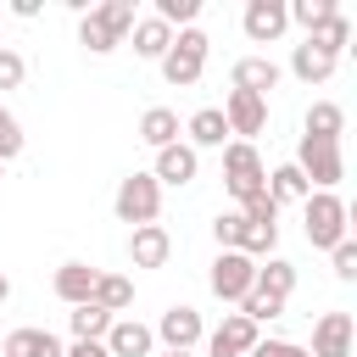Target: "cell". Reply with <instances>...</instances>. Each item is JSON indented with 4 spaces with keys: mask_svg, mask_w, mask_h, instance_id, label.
<instances>
[{
    "mask_svg": "<svg viewBox=\"0 0 357 357\" xmlns=\"http://www.w3.org/2000/svg\"><path fill=\"white\" fill-rule=\"evenodd\" d=\"M128 28H134V0H100L78 17V45L89 56H112L128 39Z\"/></svg>",
    "mask_w": 357,
    "mask_h": 357,
    "instance_id": "6da1fadb",
    "label": "cell"
},
{
    "mask_svg": "<svg viewBox=\"0 0 357 357\" xmlns=\"http://www.w3.org/2000/svg\"><path fill=\"white\" fill-rule=\"evenodd\" d=\"M346 201L335 195V190H312L307 201H301V229H307V245H318V251H335L340 240H346Z\"/></svg>",
    "mask_w": 357,
    "mask_h": 357,
    "instance_id": "7a4b0ae2",
    "label": "cell"
},
{
    "mask_svg": "<svg viewBox=\"0 0 357 357\" xmlns=\"http://www.w3.org/2000/svg\"><path fill=\"white\" fill-rule=\"evenodd\" d=\"M206 50H212V39H206L201 28H178L173 45H167V56H162L156 67H162V78H167L173 89H190V84H201V73H206Z\"/></svg>",
    "mask_w": 357,
    "mask_h": 357,
    "instance_id": "3957f363",
    "label": "cell"
},
{
    "mask_svg": "<svg viewBox=\"0 0 357 357\" xmlns=\"http://www.w3.org/2000/svg\"><path fill=\"white\" fill-rule=\"evenodd\" d=\"M112 212H117V223H128V229L156 223V218H162V184H156L151 173H128V178H117Z\"/></svg>",
    "mask_w": 357,
    "mask_h": 357,
    "instance_id": "277c9868",
    "label": "cell"
},
{
    "mask_svg": "<svg viewBox=\"0 0 357 357\" xmlns=\"http://www.w3.org/2000/svg\"><path fill=\"white\" fill-rule=\"evenodd\" d=\"M223 184H229L234 201H251V195L268 190V162L257 156V145H245V139L223 145Z\"/></svg>",
    "mask_w": 357,
    "mask_h": 357,
    "instance_id": "5b68a950",
    "label": "cell"
},
{
    "mask_svg": "<svg viewBox=\"0 0 357 357\" xmlns=\"http://www.w3.org/2000/svg\"><path fill=\"white\" fill-rule=\"evenodd\" d=\"M296 167H301V178H307L312 190H335V184L346 178V156H340L335 139H307V134H301V145H296Z\"/></svg>",
    "mask_w": 357,
    "mask_h": 357,
    "instance_id": "8992f818",
    "label": "cell"
},
{
    "mask_svg": "<svg viewBox=\"0 0 357 357\" xmlns=\"http://www.w3.org/2000/svg\"><path fill=\"white\" fill-rule=\"evenodd\" d=\"M206 284H212L218 301H234V307H240V301L251 296V284H257V262L240 257V251H218L212 268H206Z\"/></svg>",
    "mask_w": 357,
    "mask_h": 357,
    "instance_id": "52a82bcc",
    "label": "cell"
},
{
    "mask_svg": "<svg viewBox=\"0 0 357 357\" xmlns=\"http://www.w3.org/2000/svg\"><path fill=\"white\" fill-rule=\"evenodd\" d=\"M167 351H195L201 340H206V324H201V312L190 307V301H173L162 318H156V329H151Z\"/></svg>",
    "mask_w": 357,
    "mask_h": 357,
    "instance_id": "ba28073f",
    "label": "cell"
},
{
    "mask_svg": "<svg viewBox=\"0 0 357 357\" xmlns=\"http://www.w3.org/2000/svg\"><path fill=\"white\" fill-rule=\"evenodd\" d=\"M351 340H357L351 312H318V318H312V346H307V357H351Z\"/></svg>",
    "mask_w": 357,
    "mask_h": 357,
    "instance_id": "9c48e42d",
    "label": "cell"
},
{
    "mask_svg": "<svg viewBox=\"0 0 357 357\" xmlns=\"http://www.w3.org/2000/svg\"><path fill=\"white\" fill-rule=\"evenodd\" d=\"M218 112H223V123H229V134H240L245 145H251V139H257V134L268 128V100H262V95H245V89H229V100H223Z\"/></svg>",
    "mask_w": 357,
    "mask_h": 357,
    "instance_id": "30bf717a",
    "label": "cell"
},
{
    "mask_svg": "<svg viewBox=\"0 0 357 357\" xmlns=\"http://www.w3.org/2000/svg\"><path fill=\"white\" fill-rule=\"evenodd\" d=\"M240 28H245V39H251V45H273V39H284L290 11H284V0H245Z\"/></svg>",
    "mask_w": 357,
    "mask_h": 357,
    "instance_id": "8fae6325",
    "label": "cell"
},
{
    "mask_svg": "<svg viewBox=\"0 0 357 357\" xmlns=\"http://www.w3.org/2000/svg\"><path fill=\"white\" fill-rule=\"evenodd\" d=\"M262 340V329L251 324V318H240V312H229L212 335H206V357H245L251 346Z\"/></svg>",
    "mask_w": 357,
    "mask_h": 357,
    "instance_id": "7c38bea8",
    "label": "cell"
},
{
    "mask_svg": "<svg viewBox=\"0 0 357 357\" xmlns=\"http://www.w3.org/2000/svg\"><path fill=\"white\" fill-rule=\"evenodd\" d=\"M195 173H201V156H195L184 139H173V145H162V151H156V167H151V178H156V184L184 190V184H195Z\"/></svg>",
    "mask_w": 357,
    "mask_h": 357,
    "instance_id": "4fadbf2b",
    "label": "cell"
},
{
    "mask_svg": "<svg viewBox=\"0 0 357 357\" xmlns=\"http://www.w3.org/2000/svg\"><path fill=\"white\" fill-rule=\"evenodd\" d=\"M100 346H106V357H151L156 351V335L139 318H112V329H106Z\"/></svg>",
    "mask_w": 357,
    "mask_h": 357,
    "instance_id": "5bb4252c",
    "label": "cell"
},
{
    "mask_svg": "<svg viewBox=\"0 0 357 357\" xmlns=\"http://www.w3.org/2000/svg\"><path fill=\"white\" fill-rule=\"evenodd\" d=\"M173 257V234L162 223H145V229H128V262L134 268H167Z\"/></svg>",
    "mask_w": 357,
    "mask_h": 357,
    "instance_id": "9a60e30c",
    "label": "cell"
},
{
    "mask_svg": "<svg viewBox=\"0 0 357 357\" xmlns=\"http://www.w3.org/2000/svg\"><path fill=\"white\" fill-rule=\"evenodd\" d=\"M229 78H234V89H245V95H262V100H268V89H279L284 67H279V61H268V56H240Z\"/></svg>",
    "mask_w": 357,
    "mask_h": 357,
    "instance_id": "2e32d148",
    "label": "cell"
},
{
    "mask_svg": "<svg viewBox=\"0 0 357 357\" xmlns=\"http://www.w3.org/2000/svg\"><path fill=\"white\" fill-rule=\"evenodd\" d=\"M184 134H190L184 145H190L195 156H201V151H223V145H229V123H223V112H218V106H201V112L184 123Z\"/></svg>",
    "mask_w": 357,
    "mask_h": 357,
    "instance_id": "e0dca14e",
    "label": "cell"
},
{
    "mask_svg": "<svg viewBox=\"0 0 357 357\" xmlns=\"http://www.w3.org/2000/svg\"><path fill=\"white\" fill-rule=\"evenodd\" d=\"M95 279H100V268H89V262H61L56 279H50V290H56L67 307H84V301L95 296Z\"/></svg>",
    "mask_w": 357,
    "mask_h": 357,
    "instance_id": "ac0fdd59",
    "label": "cell"
},
{
    "mask_svg": "<svg viewBox=\"0 0 357 357\" xmlns=\"http://www.w3.org/2000/svg\"><path fill=\"white\" fill-rule=\"evenodd\" d=\"M61 351H67V346H61L50 329H33V324H28V329H11L6 346H0V357H61Z\"/></svg>",
    "mask_w": 357,
    "mask_h": 357,
    "instance_id": "d6986e66",
    "label": "cell"
},
{
    "mask_svg": "<svg viewBox=\"0 0 357 357\" xmlns=\"http://www.w3.org/2000/svg\"><path fill=\"white\" fill-rule=\"evenodd\" d=\"M128 39H134V56H139V61H162V56H167V45H173V28H167V22H156V17H134Z\"/></svg>",
    "mask_w": 357,
    "mask_h": 357,
    "instance_id": "ffe728a7",
    "label": "cell"
},
{
    "mask_svg": "<svg viewBox=\"0 0 357 357\" xmlns=\"http://www.w3.org/2000/svg\"><path fill=\"white\" fill-rule=\"evenodd\" d=\"M89 301H95L100 312H112V318H128V307H134V279H128V273H100Z\"/></svg>",
    "mask_w": 357,
    "mask_h": 357,
    "instance_id": "44dd1931",
    "label": "cell"
},
{
    "mask_svg": "<svg viewBox=\"0 0 357 357\" xmlns=\"http://www.w3.org/2000/svg\"><path fill=\"white\" fill-rule=\"evenodd\" d=\"M335 67H340V61H335V56H324L318 45H307V39L290 50V73H296L301 84H329V78H335Z\"/></svg>",
    "mask_w": 357,
    "mask_h": 357,
    "instance_id": "7402d4cb",
    "label": "cell"
},
{
    "mask_svg": "<svg viewBox=\"0 0 357 357\" xmlns=\"http://www.w3.org/2000/svg\"><path fill=\"white\" fill-rule=\"evenodd\" d=\"M301 128H307V139H335V145H340V134H346V112H340L335 100H312L307 117H301Z\"/></svg>",
    "mask_w": 357,
    "mask_h": 357,
    "instance_id": "603a6c76",
    "label": "cell"
},
{
    "mask_svg": "<svg viewBox=\"0 0 357 357\" xmlns=\"http://www.w3.org/2000/svg\"><path fill=\"white\" fill-rule=\"evenodd\" d=\"M139 139H145L151 151L173 145V139H178V112H173V106H145V112H139Z\"/></svg>",
    "mask_w": 357,
    "mask_h": 357,
    "instance_id": "cb8c5ba5",
    "label": "cell"
},
{
    "mask_svg": "<svg viewBox=\"0 0 357 357\" xmlns=\"http://www.w3.org/2000/svg\"><path fill=\"white\" fill-rule=\"evenodd\" d=\"M307 195H312V184L301 178V167H296V162L268 167V201H273V206H284V201H307Z\"/></svg>",
    "mask_w": 357,
    "mask_h": 357,
    "instance_id": "d4e9b609",
    "label": "cell"
},
{
    "mask_svg": "<svg viewBox=\"0 0 357 357\" xmlns=\"http://www.w3.org/2000/svg\"><path fill=\"white\" fill-rule=\"evenodd\" d=\"M251 290H262V296H273V301H290V290H296V262H284V257L257 262V284H251Z\"/></svg>",
    "mask_w": 357,
    "mask_h": 357,
    "instance_id": "484cf974",
    "label": "cell"
},
{
    "mask_svg": "<svg viewBox=\"0 0 357 357\" xmlns=\"http://www.w3.org/2000/svg\"><path fill=\"white\" fill-rule=\"evenodd\" d=\"M307 45H318L324 56H335V61H340V50L351 45V17H346V11H335L329 22H318V28L307 33Z\"/></svg>",
    "mask_w": 357,
    "mask_h": 357,
    "instance_id": "4316f807",
    "label": "cell"
},
{
    "mask_svg": "<svg viewBox=\"0 0 357 357\" xmlns=\"http://www.w3.org/2000/svg\"><path fill=\"white\" fill-rule=\"evenodd\" d=\"M67 329H73V340H106L112 312H100L95 301H84V307H73V312H67Z\"/></svg>",
    "mask_w": 357,
    "mask_h": 357,
    "instance_id": "83f0119b",
    "label": "cell"
},
{
    "mask_svg": "<svg viewBox=\"0 0 357 357\" xmlns=\"http://www.w3.org/2000/svg\"><path fill=\"white\" fill-rule=\"evenodd\" d=\"M284 11H290V22H296V28H307V33H312V28H318V22H329L340 6H335V0H284Z\"/></svg>",
    "mask_w": 357,
    "mask_h": 357,
    "instance_id": "f1b7e54d",
    "label": "cell"
},
{
    "mask_svg": "<svg viewBox=\"0 0 357 357\" xmlns=\"http://www.w3.org/2000/svg\"><path fill=\"white\" fill-rule=\"evenodd\" d=\"M156 22H167V28H195V17H201V0H156V11H151Z\"/></svg>",
    "mask_w": 357,
    "mask_h": 357,
    "instance_id": "f546056e",
    "label": "cell"
},
{
    "mask_svg": "<svg viewBox=\"0 0 357 357\" xmlns=\"http://www.w3.org/2000/svg\"><path fill=\"white\" fill-rule=\"evenodd\" d=\"M22 145H28V134H22V123L0 106V167L11 162V156H22Z\"/></svg>",
    "mask_w": 357,
    "mask_h": 357,
    "instance_id": "4dcf8cb0",
    "label": "cell"
},
{
    "mask_svg": "<svg viewBox=\"0 0 357 357\" xmlns=\"http://www.w3.org/2000/svg\"><path fill=\"white\" fill-rule=\"evenodd\" d=\"M279 312H284V301H273V296H262V290H251V296L240 301V318H251L257 329H262L268 318H279Z\"/></svg>",
    "mask_w": 357,
    "mask_h": 357,
    "instance_id": "1f68e13d",
    "label": "cell"
},
{
    "mask_svg": "<svg viewBox=\"0 0 357 357\" xmlns=\"http://www.w3.org/2000/svg\"><path fill=\"white\" fill-rule=\"evenodd\" d=\"M329 262H335V279H340V284H351V279H357V240L346 234V240L329 251Z\"/></svg>",
    "mask_w": 357,
    "mask_h": 357,
    "instance_id": "d6a6232c",
    "label": "cell"
},
{
    "mask_svg": "<svg viewBox=\"0 0 357 357\" xmlns=\"http://www.w3.org/2000/svg\"><path fill=\"white\" fill-rule=\"evenodd\" d=\"M22 78H28V61H22V50L0 45V89H17Z\"/></svg>",
    "mask_w": 357,
    "mask_h": 357,
    "instance_id": "836d02e7",
    "label": "cell"
},
{
    "mask_svg": "<svg viewBox=\"0 0 357 357\" xmlns=\"http://www.w3.org/2000/svg\"><path fill=\"white\" fill-rule=\"evenodd\" d=\"M234 212H240L245 223H279V206L268 201V190H262V195H251V201H240Z\"/></svg>",
    "mask_w": 357,
    "mask_h": 357,
    "instance_id": "e575fe53",
    "label": "cell"
},
{
    "mask_svg": "<svg viewBox=\"0 0 357 357\" xmlns=\"http://www.w3.org/2000/svg\"><path fill=\"white\" fill-rule=\"evenodd\" d=\"M212 240H218V251H234V240H240V212H218V218H212Z\"/></svg>",
    "mask_w": 357,
    "mask_h": 357,
    "instance_id": "d590c367",
    "label": "cell"
},
{
    "mask_svg": "<svg viewBox=\"0 0 357 357\" xmlns=\"http://www.w3.org/2000/svg\"><path fill=\"white\" fill-rule=\"evenodd\" d=\"M245 357H307V346H296V340H273V335H268V340H257Z\"/></svg>",
    "mask_w": 357,
    "mask_h": 357,
    "instance_id": "8d00e7d4",
    "label": "cell"
},
{
    "mask_svg": "<svg viewBox=\"0 0 357 357\" xmlns=\"http://www.w3.org/2000/svg\"><path fill=\"white\" fill-rule=\"evenodd\" d=\"M61 357H106V346H100V340H73Z\"/></svg>",
    "mask_w": 357,
    "mask_h": 357,
    "instance_id": "74e56055",
    "label": "cell"
},
{
    "mask_svg": "<svg viewBox=\"0 0 357 357\" xmlns=\"http://www.w3.org/2000/svg\"><path fill=\"white\" fill-rule=\"evenodd\" d=\"M11 17H39V0H11Z\"/></svg>",
    "mask_w": 357,
    "mask_h": 357,
    "instance_id": "f35d334b",
    "label": "cell"
},
{
    "mask_svg": "<svg viewBox=\"0 0 357 357\" xmlns=\"http://www.w3.org/2000/svg\"><path fill=\"white\" fill-rule=\"evenodd\" d=\"M0 301H11V279L6 273H0Z\"/></svg>",
    "mask_w": 357,
    "mask_h": 357,
    "instance_id": "ab89813d",
    "label": "cell"
},
{
    "mask_svg": "<svg viewBox=\"0 0 357 357\" xmlns=\"http://www.w3.org/2000/svg\"><path fill=\"white\" fill-rule=\"evenodd\" d=\"M162 357H195V351H162Z\"/></svg>",
    "mask_w": 357,
    "mask_h": 357,
    "instance_id": "60d3db41",
    "label": "cell"
},
{
    "mask_svg": "<svg viewBox=\"0 0 357 357\" xmlns=\"http://www.w3.org/2000/svg\"><path fill=\"white\" fill-rule=\"evenodd\" d=\"M0 178H6V167H0Z\"/></svg>",
    "mask_w": 357,
    "mask_h": 357,
    "instance_id": "b9f144b4",
    "label": "cell"
}]
</instances>
